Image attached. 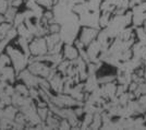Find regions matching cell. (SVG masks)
Segmentation results:
<instances>
[{
    "label": "cell",
    "mask_w": 146,
    "mask_h": 130,
    "mask_svg": "<svg viewBox=\"0 0 146 130\" xmlns=\"http://www.w3.org/2000/svg\"><path fill=\"white\" fill-rule=\"evenodd\" d=\"M30 50L33 55L44 56L46 53H48V47H47L46 39L39 37V38H36V39L32 41L30 45Z\"/></svg>",
    "instance_id": "obj_1"
},
{
    "label": "cell",
    "mask_w": 146,
    "mask_h": 130,
    "mask_svg": "<svg viewBox=\"0 0 146 130\" xmlns=\"http://www.w3.org/2000/svg\"><path fill=\"white\" fill-rule=\"evenodd\" d=\"M98 36V33L96 29H93V27H84L82 30L81 33V36H80V41L84 44L85 46L90 45L92 42H94L95 37Z\"/></svg>",
    "instance_id": "obj_2"
},
{
    "label": "cell",
    "mask_w": 146,
    "mask_h": 130,
    "mask_svg": "<svg viewBox=\"0 0 146 130\" xmlns=\"http://www.w3.org/2000/svg\"><path fill=\"white\" fill-rule=\"evenodd\" d=\"M78 48L74 46V45H71V44H66L63 46V57L68 59V60H76L79 58V51H78Z\"/></svg>",
    "instance_id": "obj_3"
},
{
    "label": "cell",
    "mask_w": 146,
    "mask_h": 130,
    "mask_svg": "<svg viewBox=\"0 0 146 130\" xmlns=\"http://www.w3.org/2000/svg\"><path fill=\"white\" fill-rule=\"evenodd\" d=\"M11 29H12V25L10 23H3L2 22L0 24V39H5Z\"/></svg>",
    "instance_id": "obj_4"
},
{
    "label": "cell",
    "mask_w": 146,
    "mask_h": 130,
    "mask_svg": "<svg viewBox=\"0 0 146 130\" xmlns=\"http://www.w3.org/2000/svg\"><path fill=\"white\" fill-rule=\"evenodd\" d=\"M37 115L39 116L40 120H46L49 115V111L47 107H38L37 108Z\"/></svg>",
    "instance_id": "obj_5"
},
{
    "label": "cell",
    "mask_w": 146,
    "mask_h": 130,
    "mask_svg": "<svg viewBox=\"0 0 146 130\" xmlns=\"http://www.w3.org/2000/svg\"><path fill=\"white\" fill-rule=\"evenodd\" d=\"M47 29H48V32L50 34H56V33H59L61 31V26L58 23H50L47 26Z\"/></svg>",
    "instance_id": "obj_6"
},
{
    "label": "cell",
    "mask_w": 146,
    "mask_h": 130,
    "mask_svg": "<svg viewBox=\"0 0 146 130\" xmlns=\"http://www.w3.org/2000/svg\"><path fill=\"white\" fill-rule=\"evenodd\" d=\"M143 29H144V31L146 32V19L143 21Z\"/></svg>",
    "instance_id": "obj_7"
}]
</instances>
